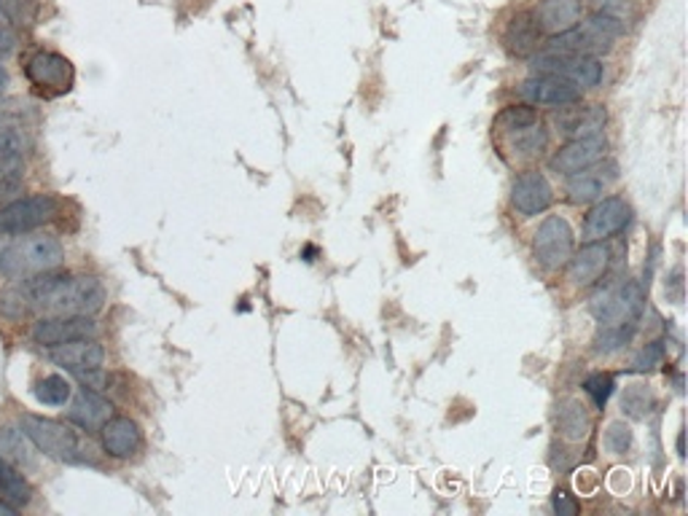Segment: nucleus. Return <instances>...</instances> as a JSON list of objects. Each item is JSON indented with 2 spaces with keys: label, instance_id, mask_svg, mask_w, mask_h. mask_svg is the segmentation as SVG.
<instances>
[{
  "label": "nucleus",
  "instance_id": "f257e3e1",
  "mask_svg": "<svg viewBox=\"0 0 688 516\" xmlns=\"http://www.w3.org/2000/svg\"><path fill=\"white\" fill-rule=\"evenodd\" d=\"M25 299L30 307L51 315H91L106 302V288L97 278H73V274H38L25 285Z\"/></svg>",
  "mask_w": 688,
  "mask_h": 516
},
{
  "label": "nucleus",
  "instance_id": "f03ea898",
  "mask_svg": "<svg viewBox=\"0 0 688 516\" xmlns=\"http://www.w3.org/2000/svg\"><path fill=\"white\" fill-rule=\"evenodd\" d=\"M643 288L638 283L611 285L602 294L594 296L592 312L600 320L598 349L600 353H616L624 344L632 340L638 318L643 315Z\"/></svg>",
  "mask_w": 688,
  "mask_h": 516
},
{
  "label": "nucleus",
  "instance_id": "7ed1b4c3",
  "mask_svg": "<svg viewBox=\"0 0 688 516\" xmlns=\"http://www.w3.org/2000/svg\"><path fill=\"white\" fill-rule=\"evenodd\" d=\"M65 250L54 237H25L0 250V274L9 280L30 278L60 267Z\"/></svg>",
  "mask_w": 688,
  "mask_h": 516
},
{
  "label": "nucleus",
  "instance_id": "20e7f679",
  "mask_svg": "<svg viewBox=\"0 0 688 516\" xmlns=\"http://www.w3.org/2000/svg\"><path fill=\"white\" fill-rule=\"evenodd\" d=\"M627 33L624 22L618 16L600 11L592 20L583 22L581 27H573V30L560 33L552 38V44L546 46L549 51H560V54H581V57H594L600 51H607L616 38H622Z\"/></svg>",
  "mask_w": 688,
  "mask_h": 516
},
{
  "label": "nucleus",
  "instance_id": "39448f33",
  "mask_svg": "<svg viewBox=\"0 0 688 516\" xmlns=\"http://www.w3.org/2000/svg\"><path fill=\"white\" fill-rule=\"evenodd\" d=\"M22 430L30 435L33 444L38 450L46 452V455L57 457V460H67V463H82V439L71 426L57 420H46V417L36 415H25L22 417Z\"/></svg>",
  "mask_w": 688,
  "mask_h": 516
},
{
  "label": "nucleus",
  "instance_id": "423d86ee",
  "mask_svg": "<svg viewBox=\"0 0 688 516\" xmlns=\"http://www.w3.org/2000/svg\"><path fill=\"white\" fill-rule=\"evenodd\" d=\"M532 67L538 73H549L570 82L578 89H592L602 82V65L598 57H581V54H560V51H541L532 60Z\"/></svg>",
  "mask_w": 688,
  "mask_h": 516
},
{
  "label": "nucleus",
  "instance_id": "0eeeda50",
  "mask_svg": "<svg viewBox=\"0 0 688 516\" xmlns=\"http://www.w3.org/2000/svg\"><path fill=\"white\" fill-rule=\"evenodd\" d=\"M60 210V202H57L51 194H38V197H27V199H16V202L5 205L0 208V232L3 234H22L30 232V229L44 226Z\"/></svg>",
  "mask_w": 688,
  "mask_h": 516
},
{
  "label": "nucleus",
  "instance_id": "6e6552de",
  "mask_svg": "<svg viewBox=\"0 0 688 516\" xmlns=\"http://www.w3.org/2000/svg\"><path fill=\"white\" fill-rule=\"evenodd\" d=\"M536 258L546 269L567 267L573 256V229L565 218L549 216L536 232Z\"/></svg>",
  "mask_w": 688,
  "mask_h": 516
},
{
  "label": "nucleus",
  "instance_id": "1a4fd4ad",
  "mask_svg": "<svg viewBox=\"0 0 688 516\" xmlns=\"http://www.w3.org/2000/svg\"><path fill=\"white\" fill-rule=\"evenodd\" d=\"M25 76L41 91L62 95L73 86V65L67 57L57 54V51H38L36 57L27 60Z\"/></svg>",
  "mask_w": 688,
  "mask_h": 516
},
{
  "label": "nucleus",
  "instance_id": "9d476101",
  "mask_svg": "<svg viewBox=\"0 0 688 516\" xmlns=\"http://www.w3.org/2000/svg\"><path fill=\"white\" fill-rule=\"evenodd\" d=\"M97 334V323L89 315H54L33 325V340L44 347H57L73 340H86Z\"/></svg>",
  "mask_w": 688,
  "mask_h": 516
},
{
  "label": "nucleus",
  "instance_id": "9b49d317",
  "mask_svg": "<svg viewBox=\"0 0 688 516\" xmlns=\"http://www.w3.org/2000/svg\"><path fill=\"white\" fill-rule=\"evenodd\" d=\"M519 95L525 97L530 106L549 108L573 106V102L581 100V89H578V86L565 82V78L549 76V73H538V76L527 78V82L519 86Z\"/></svg>",
  "mask_w": 688,
  "mask_h": 516
},
{
  "label": "nucleus",
  "instance_id": "f8f14e48",
  "mask_svg": "<svg viewBox=\"0 0 688 516\" xmlns=\"http://www.w3.org/2000/svg\"><path fill=\"white\" fill-rule=\"evenodd\" d=\"M554 194L546 175L538 170L521 172L512 186V202L521 216H538L552 205Z\"/></svg>",
  "mask_w": 688,
  "mask_h": 516
},
{
  "label": "nucleus",
  "instance_id": "ddd939ff",
  "mask_svg": "<svg viewBox=\"0 0 688 516\" xmlns=\"http://www.w3.org/2000/svg\"><path fill=\"white\" fill-rule=\"evenodd\" d=\"M618 177L616 162H602V164H589V168L573 172L570 181H567V194H570V202L587 205L602 197L607 186Z\"/></svg>",
  "mask_w": 688,
  "mask_h": 516
},
{
  "label": "nucleus",
  "instance_id": "4468645a",
  "mask_svg": "<svg viewBox=\"0 0 688 516\" xmlns=\"http://www.w3.org/2000/svg\"><path fill=\"white\" fill-rule=\"evenodd\" d=\"M530 14L536 20L538 30L549 33V36H560V33L573 30L581 22L583 3L581 0H538Z\"/></svg>",
  "mask_w": 688,
  "mask_h": 516
},
{
  "label": "nucleus",
  "instance_id": "2eb2a0df",
  "mask_svg": "<svg viewBox=\"0 0 688 516\" xmlns=\"http://www.w3.org/2000/svg\"><path fill=\"white\" fill-rule=\"evenodd\" d=\"M629 216H632V210H629V205L624 202L622 197L602 199V202H598L589 210L587 223H583V234H587L589 239L613 237V234H618L627 226Z\"/></svg>",
  "mask_w": 688,
  "mask_h": 516
},
{
  "label": "nucleus",
  "instance_id": "dca6fc26",
  "mask_svg": "<svg viewBox=\"0 0 688 516\" xmlns=\"http://www.w3.org/2000/svg\"><path fill=\"white\" fill-rule=\"evenodd\" d=\"M605 146H607V140L602 132H598V135H592V137H578V140H570L567 146H562L549 164H552L554 172L573 175V172L598 162V159L602 157V151H605Z\"/></svg>",
  "mask_w": 688,
  "mask_h": 516
},
{
  "label": "nucleus",
  "instance_id": "f3484780",
  "mask_svg": "<svg viewBox=\"0 0 688 516\" xmlns=\"http://www.w3.org/2000/svg\"><path fill=\"white\" fill-rule=\"evenodd\" d=\"M607 263H611V248L605 245V239H592L576 256H570V261H567V278L576 285H592L605 274Z\"/></svg>",
  "mask_w": 688,
  "mask_h": 516
},
{
  "label": "nucleus",
  "instance_id": "a211bd4d",
  "mask_svg": "<svg viewBox=\"0 0 688 516\" xmlns=\"http://www.w3.org/2000/svg\"><path fill=\"white\" fill-rule=\"evenodd\" d=\"M51 358L60 366L71 371H84V369H97L106 360V349L95 336H86V340H73L65 344H57L51 349Z\"/></svg>",
  "mask_w": 688,
  "mask_h": 516
},
{
  "label": "nucleus",
  "instance_id": "6ab92c4d",
  "mask_svg": "<svg viewBox=\"0 0 688 516\" xmlns=\"http://www.w3.org/2000/svg\"><path fill=\"white\" fill-rule=\"evenodd\" d=\"M102 433V446L111 457H130L140 450V428L135 426V420L130 417H111L106 426L100 428Z\"/></svg>",
  "mask_w": 688,
  "mask_h": 516
},
{
  "label": "nucleus",
  "instance_id": "aec40b11",
  "mask_svg": "<svg viewBox=\"0 0 688 516\" xmlns=\"http://www.w3.org/2000/svg\"><path fill=\"white\" fill-rule=\"evenodd\" d=\"M111 417H113L111 401L100 398V395L91 393V390H86V388L76 395V401H73L71 409H67V420L84 430L102 428L108 420H111Z\"/></svg>",
  "mask_w": 688,
  "mask_h": 516
},
{
  "label": "nucleus",
  "instance_id": "412c9836",
  "mask_svg": "<svg viewBox=\"0 0 688 516\" xmlns=\"http://www.w3.org/2000/svg\"><path fill=\"white\" fill-rule=\"evenodd\" d=\"M0 501L11 503L14 508L27 506V503L33 501V487L27 484L25 476L20 474V468L11 466L3 457H0Z\"/></svg>",
  "mask_w": 688,
  "mask_h": 516
},
{
  "label": "nucleus",
  "instance_id": "4be33fe9",
  "mask_svg": "<svg viewBox=\"0 0 688 516\" xmlns=\"http://www.w3.org/2000/svg\"><path fill=\"white\" fill-rule=\"evenodd\" d=\"M560 124H562V132H565L570 140H578V137H592L605 127V108L592 106V108H587V111H576V113H570V116L562 119Z\"/></svg>",
  "mask_w": 688,
  "mask_h": 516
},
{
  "label": "nucleus",
  "instance_id": "5701e85b",
  "mask_svg": "<svg viewBox=\"0 0 688 516\" xmlns=\"http://www.w3.org/2000/svg\"><path fill=\"white\" fill-rule=\"evenodd\" d=\"M538 36H541V30H538L532 14H516L506 30V44L512 49V54L525 57L538 46Z\"/></svg>",
  "mask_w": 688,
  "mask_h": 516
},
{
  "label": "nucleus",
  "instance_id": "b1692460",
  "mask_svg": "<svg viewBox=\"0 0 688 516\" xmlns=\"http://www.w3.org/2000/svg\"><path fill=\"white\" fill-rule=\"evenodd\" d=\"M557 422H560L562 435H565V439H570V441L587 439L589 426H592V420H589L587 406H583L581 401H576V398L565 401V404L560 406Z\"/></svg>",
  "mask_w": 688,
  "mask_h": 516
},
{
  "label": "nucleus",
  "instance_id": "393cba45",
  "mask_svg": "<svg viewBox=\"0 0 688 516\" xmlns=\"http://www.w3.org/2000/svg\"><path fill=\"white\" fill-rule=\"evenodd\" d=\"M0 457L9 460L11 466H30L33 463L30 435H27L25 430H16V428L0 430Z\"/></svg>",
  "mask_w": 688,
  "mask_h": 516
},
{
  "label": "nucleus",
  "instance_id": "a878e982",
  "mask_svg": "<svg viewBox=\"0 0 688 516\" xmlns=\"http://www.w3.org/2000/svg\"><path fill=\"white\" fill-rule=\"evenodd\" d=\"M506 143L512 151L521 153V157H532V153H538L543 146H546L549 135H546V130L541 127V124L532 122V124H525V127L508 130Z\"/></svg>",
  "mask_w": 688,
  "mask_h": 516
},
{
  "label": "nucleus",
  "instance_id": "bb28decb",
  "mask_svg": "<svg viewBox=\"0 0 688 516\" xmlns=\"http://www.w3.org/2000/svg\"><path fill=\"white\" fill-rule=\"evenodd\" d=\"M25 153V137L16 130H0V181L20 168Z\"/></svg>",
  "mask_w": 688,
  "mask_h": 516
},
{
  "label": "nucleus",
  "instance_id": "cd10ccee",
  "mask_svg": "<svg viewBox=\"0 0 688 516\" xmlns=\"http://www.w3.org/2000/svg\"><path fill=\"white\" fill-rule=\"evenodd\" d=\"M653 404H656V398H653L648 385H629L622 395V409L627 411L632 420H646V417L651 415Z\"/></svg>",
  "mask_w": 688,
  "mask_h": 516
},
{
  "label": "nucleus",
  "instance_id": "c85d7f7f",
  "mask_svg": "<svg viewBox=\"0 0 688 516\" xmlns=\"http://www.w3.org/2000/svg\"><path fill=\"white\" fill-rule=\"evenodd\" d=\"M71 395H73L71 382L60 374L46 377V380H41L36 385V398L46 406H65L67 401H71Z\"/></svg>",
  "mask_w": 688,
  "mask_h": 516
},
{
  "label": "nucleus",
  "instance_id": "c756f323",
  "mask_svg": "<svg viewBox=\"0 0 688 516\" xmlns=\"http://www.w3.org/2000/svg\"><path fill=\"white\" fill-rule=\"evenodd\" d=\"M629 446H632V428L627 422H611V428L605 430V450L611 455H624Z\"/></svg>",
  "mask_w": 688,
  "mask_h": 516
},
{
  "label": "nucleus",
  "instance_id": "7c9ffc66",
  "mask_svg": "<svg viewBox=\"0 0 688 516\" xmlns=\"http://www.w3.org/2000/svg\"><path fill=\"white\" fill-rule=\"evenodd\" d=\"M583 390H587L589 398L594 401V406H605L607 398L613 395V390H616V385H613V377L611 374H592L587 382H583Z\"/></svg>",
  "mask_w": 688,
  "mask_h": 516
},
{
  "label": "nucleus",
  "instance_id": "2f4dec72",
  "mask_svg": "<svg viewBox=\"0 0 688 516\" xmlns=\"http://www.w3.org/2000/svg\"><path fill=\"white\" fill-rule=\"evenodd\" d=\"M538 122L536 111H532L530 106H519V108H506V111L497 116V127H501L503 132L508 130H516V127H525V124H532Z\"/></svg>",
  "mask_w": 688,
  "mask_h": 516
},
{
  "label": "nucleus",
  "instance_id": "473e14b6",
  "mask_svg": "<svg viewBox=\"0 0 688 516\" xmlns=\"http://www.w3.org/2000/svg\"><path fill=\"white\" fill-rule=\"evenodd\" d=\"M27 307H30V304H27L25 291L22 288H11L0 296V312H3L5 318H22V315L27 312Z\"/></svg>",
  "mask_w": 688,
  "mask_h": 516
},
{
  "label": "nucleus",
  "instance_id": "72a5a7b5",
  "mask_svg": "<svg viewBox=\"0 0 688 516\" xmlns=\"http://www.w3.org/2000/svg\"><path fill=\"white\" fill-rule=\"evenodd\" d=\"M662 358H664V342H651L640 349V355L635 358L632 366H635V371H648V369H653V366L662 364Z\"/></svg>",
  "mask_w": 688,
  "mask_h": 516
},
{
  "label": "nucleus",
  "instance_id": "f704fd0d",
  "mask_svg": "<svg viewBox=\"0 0 688 516\" xmlns=\"http://www.w3.org/2000/svg\"><path fill=\"white\" fill-rule=\"evenodd\" d=\"M73 374L78 377V380L84 382L86 388L89 390H106L108 388V374L106 371H100V366H97V369H84V371H73Z\"/></svg>",
  "mask_w": 688,
  "mask_h": 516
},
{
  "label": "nucleus",
  "instance_id": "c9c22d12",
  "mask_svg": "<svg viewBox=\"0 0 688 516\" xmlns=\"http://www.w3.org/2000/svg\"><path fill=\"white\" fill-rule=\"evenodd\" d=\"M554 512H557L560 516H570L578 512V503L573 501L565 490H557L554 492Z\"/></svg>",
  "mask_w": 688,
  "mask_h": 516
},
{
  "label": "nucleus",
  "instance_id": "e433bc0d",
  "mask_svg": "<svg viewBox=\"0 0 688 516\" xmlns=\"http://www.w3.org/2000/svg\"><path fill=\"white\" fill-rule=\"evenodd\" d=\"M14 49H16V36L9 30V27L0 25V57H9Z\"/></svg>",
  "mask_w": 688,
  "mask_h": 516
},
{
  "label": "nucleus",
  "instance_id": "4c0bfd02",
  "mask_svg": "<svg viewBox=\"0 0 688 516\" xmlns=\"http://www.w3.org/2000/svg\"><path fill=\"white\" fill-rule=\"evenodd\" d=\"M592 3L598 5L600 11H607V14H611V11L624 9V0H592Z\"/></svg>",
  "mask_w": 688,
  "mask_h": 516
},
{
  "label": "nucleus",
  "instance_id": "58836bf2",
  "mask_svg": "<svg viewBox=\"0 0 688 516\" xmlns=\"http://www.w3.org/2000/svg\"><path fill=\"white\" fill-rule=\"evenodd\" d=\"M0 514H3V516H14V514H16V508L11 506V503L0 501Z\"/></svg>",
  "mask_w": 688,
  "mask_h": 516
},
{
  "label": "nucleus",
  "instance_id": "ea45409f",
  "mask_svg": "<svg viewBox=\"0 0 688 516\" xmlns=\"http://www.w3.org/2000/svg\"><path fill=\"white\" fill-rule=\"evenodd\" d=\"M5 86H9V73H5L3 67H0V95H3V91H5Z\"/></svg>",
  "mask_w": 688,
  "mask_h": 516
}]
</instances>
